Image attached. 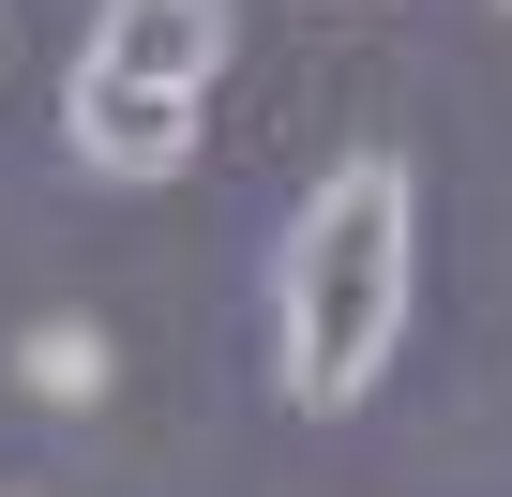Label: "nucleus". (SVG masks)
I'll list each match as a JSON object with an SVG mask.
<instances>
[{"mask_svg":"<svg viewBox=\"0 0 512 497\" xmlns=\"http://www.w3.org/2000/svg\"><path fill=\"white\" fill-rule=\"evenodd\" d=\"M91 61H121L151 91H211L226 76V0H106V16H91Z\"/></svg>","mask_w":512,"mask_h":497,"instance_id":"obj_3","label":"nucleus"},{"mask_svg":"<svg viewBox=\"0 0 512 497\" xmlns=\"http://www.w3.org/2000/svg\"><path fill=\"white\" fill-rule=\"evenodd\" d=\"M407 226H422V196H407V166H392V151H347V166L302 196L287 272H272L287 392H302V407L377 392V362H392V332H407Z\"/></svg>","mask_w":512,"mask_h":497,"instance_id":"obj_1","label":"nucleus"},{"mask_svg":"<svg viewBox=\"0 0 512 497\" xmlns=\"http://www.w3.org/2000/svg\"><path fill=\"white\" fill-rule=\"evenodd\" d=\"M16 392L31 407H106V332L91 317H31L16 332Z\"/></svg>","mask_w":512,"mask_h":497,"instance_id":"obj_4","label":"nucleus"},{"mask_svg":"<svg viewBox=\"0 0 512 497\" xmlns=\"http://www.w3.org/2000/svg\"><path fill=\"white\" fill-rule=\"evenodd\" d=\"M61 121H76V166H91V181H181V166H196V91H151V76H121V61H76Z\"/></svg>","mask_w":512,"mask_h":497,"instance_id":"obj_2","label":"nucleus"}]
</instances>
